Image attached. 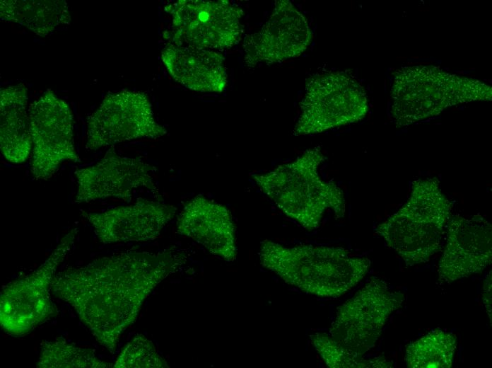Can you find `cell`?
Segmentation results:
<instances>
[{
  "mask_svg": "<svg viewBox=\"0 0 492 368\" xmlns=\"http://www.w3.org/2000/svg\"><path fill=\"white\" fill-rule=\"evenodd\" d=\"M186 263L185 253L173 248L104 256L56 273L52 292L114 354L121 334L136 320L145 299Z\"/></svg>",
  "mask_w": 492,
  "mask_h": 368,
  "instance_id": "6da1fadb",
  "label": "cell"
},
{
  "mask_svg": "<svg viewBox=\"0 0 492 368\" xmlns=\"http://www.w3.org/2000/svg\"><path fill=\"white\" fill-rule=\"evenodd\" d=\"M261 265L286 283L321 297H339L365 277L371 262L340 247L261 243Z\"/></svg>",
  "mask_w": 492,
  "mask_h": 368,
  "instance_id": "7a4b0ae2",
  "label": "cell"
},
{
  "mask_svg": "<svg viewBox=\"0 0 492 368\" xmlns=\"http://www.w3.org/2000/svg\"><path fill=\"white\" fill-rule=\"evenodd\" d=\"M323 160L320 146H315L293 161L252 177L286 216L311 231L319 226L327 209L336 219L344 217L346 211L342 190L320 176L318 168Z\"/></svg>",
  "mask_w": 492,
  "mask_h": 368,
  "instance_id": "3957f363",
  "label": "cell"
},
{
  "mask_svg": "<svg viewBox=\"0 0 492 368\" xmlns=\"http://www.w3.org/2000/svg\"><path fill=\"white\" fill-rule=\"evenodd\" d=\"M452 204L435 178L418 179L404 205L376 231L409 266L428 262L440 248Z\"/></svg>",
  "mask_w": 492,
  "mask_h": 368,
  "instance_id": "277c9868",
  "label": "cell"
},
{
  "mask_svg": "<svg viewBox=\"0 0 492 368\" xmlns=\"http://www.w3.org/2000/svg\"><path fill=\"white\" fill-rule=\"evenodd\" d=\"M391 98L392 115L396 126L401 127L453 105L491 100L492 89L475 79L452 74L432 65H418L396 73Z\"/></svg>",
  "mask_w": 492,
  "mask_h": 368,
  "instance_id": "5b68a950",
  "label": "cell"
},
{
  "mask_svg": "<svg viewBox=\"0 0 492 368\" xmlns=\"http://www.w3.org/2000/svg\"><path fill=\"white\" fill-rule=\"evenodd\" d=\"M78 229L62 238L46 260L27 276L5 285L0 294V325L13 336L25 335L58 314L50 291L58 266L71 249Z\"/></svg>",
  "mask_w": 492,
  "mask_h": 368,
  "instance_id": "8992f818",
  "label": "cell"
},
{
  "mask_svg": "<svg viewBox=\"0 0 492 368\" xmlns=\"http://www.w3.org/2000/svg\"><path fill=\"white\" fill-rule=\"evenodd\" d=\"M300 113L293 134L302 136L356 122L368 110L366 93L354 79L344 72L315 74L307 80L300 102Z\"/></svg>",
  "mask_w": 492,
  "mask_h": 368,
  "instance_id": "52a82bcc",
  "label": "cell"
},
{
  "mask_svg": "<svg viewBox=\"0 0 492 368\" xmlns=\"http://www.w3.org/2000/svg\"><path fill=\"white\" fill-rule=\"evenodd\" d=\"M404 300L383 280L373 277L351 299L339 306L330 336L351 352L363 355L373 348L392 314Z\"/></svg>",
  "mask_w": 492,
  "mask_h": 368,
  "instance_id": "ba28073f",
  "label": "cell"
},
{
  "mask_svg": "<svg viewBox=\"0 0 492 368\" xmlns=\"http://www.w3.org/2000/svg\"><path fill=\"white\" fill-rule=\"evenodd\" d=\"M166 134L155 118L147 95L124 89L107 93L88 117L86 149L96 151L125 141L156 139Z\"/></svg>",
  "mask_w": 492,
  "mask_h": 368,
  "instance_id": "9c48e42d",
  "label": "cell"
},
{
  "mask_svg": "<svg viewBox=\"0 0 492 368\" xmlns=\"http://www.w3.org/2000/svg\"><path fill=\"white\" fill-rule=\"evenodd\" d=\"M28 114L30 171L35 180L49 179L65 161L80 162L74 142V114L65 100L47 90L29 105Z\"/></svg>",
  "mask_w": 492,
  "mask_h": 368,
  "instance_id": "30bf717a",
  "label": "cell"
},
{
  "mask_svg": "<svg viewBox=\"0 0 492 368\" xmlns=\"http://www.w3.org/2000/svg\"><path fill=\"white\" fill-rule=\"evenodd\" d=\"M165 10L172 21V42L208 50H225L241 40L243 11L227 0H180Z\"/></svg>",
  "mask_w": 492,
  "mask_h": 368,
  "instance_id": "8fae6325",
  "label": "cell"
},
{
  "mask_svg": "<svg viewBox=\"0 0 492 368\" xmlns=\"http://www.w3.org/2000/svg\"><path fill=\"white\" fill-rule=\"evenodd\" d=\"M156 170L155 166L141 157L122 156L111 146L96 163L74 171L77 184L74 202L84 203L107 197L129 201L141 188L160 200L152 176Z\"/></svg>",
  "mask_w": 492,
  "mask_h": 368,
  "instance_id": "7c38bea8",
  "label": "cell"
},
{
  "mask_svg": "<svg viewBox=\"0 0 492 368\" xmlns=\"http://www.w3.org/2000/svg\"><path fill=\"white\" fill-rule=\"evenodd\" d=\"M312 35L306 18L288 0L276 1L268 21L244 40V61L249 67L274 64L300 56Z\"/></svg>",
  "mask_w": 492,
  "mask_h": 368,
  "instance_id": "4fadbf2b",
  "label": "cell"
},
{
  "mask_svg": "<svg viewBox=\"0 0 492 368\" xmlns=\"http://www.w3.org/2000/svg\"><path fill=\"white\" fill-rule=\"evenodd\" d=\"M177 207L160 201L139 198L132 205L102 212L81 209L98 239L105 243L145 242L157 238L173 219Z\"/></svg>",
  "mask_w": 492,
  "mask_h": 368,
  "instance_id": "5bb4252c",
  "label": "cell"
},
{
  "mask_svg": "<svg viewBox=\"0 0 492 368\" xmlns=\"http://www.w3.org/2000/svg\"><path fill=\"white\" fill-rule=\"evenodd\" d=\"M447 235L438 265L441 283H452L480 273L491 264L492 226L482 215L451 217Z\"/></svg>",
  "mask_w": 492,
  "mask_h": 368,
  "instance_id": "9a60e30c",
  "label": "cell"
},
{
  "mask_svg": "<svg viewBox=\"0 0 492 368\" xmlns=\"http://www.w3.org/2000/svg\"><path fill=\"white\" fill-rule=\"evenodd\" d=\"M176 224L178 234L202 245L211 254L228 262L235 260V226L226 206L197 195L185 203Z\"/></svg>",
  "mask_w": 492,
  "mask_h": 368,
  "instance_id": "2e32d148",
  "label": "cell"
},
{
  "mask_svg": "<svg viewBox=\"0 0 492 368\" xmlns=\"http://www.w3.org/2000/svg\"><path fill=\"white\" fill-rule=\"evenodd\" d=\"M161 59L171 77L200 92H222L228 79L224 57L215 51L168 43Z\"/></svg>",
  "mask_w": 492,
  "mask_h": 368,
  "instance_id": "e0dca14e",
  "label": "cell"
},
{
  "mask_svg": "<svg viewBox=\"0 0 492 368\" xmlns=\"http://www.w3.org/2000/svg\"><path fill=\"white\" fill-rule=\"evenodd\" d=\"M28 99V90L23 84L1 88L0 149L13 163L25 162L32 149Z\"/></svg>",
  "mask_w": 492,
  "mask_h": 368,
  "instance_id": "ac0fdd59",
  "label": "cell"
},
{
  "mask_svg": "<svg viewBox=\"0 0 492 368\" xmlns=\"http://www.w3.org/2000/svg\"><path fill=\"white\" fill-rule=\"evenodd\" d=\"M0 18L18 23L43 38L59 25L71 23L69 6L64 0H1Z\"/></svg>",
  "mask_w": 492,
  "mask_h": 368,
  "instance_id": "d6986e66",
  "label": "cell"
},
{
  "mask_svg": "<svg viewBox=\"0 0 492 368\" xmlns=\"http://www.w3.org/2000/svg\"><path fill=\"white\" fill-rule=\"evenodd\" d=\"M457 345L455 335L443 330L430 331L408 345L406 365L411 368H450Z\"/></svg>",
  "mask_w": 492,
  "mask_h": 368,
  "instance_id": "ffe728a7",
  "label": "cell"
},
{
  "mask_svg": "<svg viewBox=\"0 0 492 368\" xmlns=\"http://www.w3.org/2000/svg\"><path fill=\"white\" fill-rule=\"evenodd\" d=\"M38 368H111L114 364L100 360L95 351L77 347L63 338L42 342Z\"/></svg>",
  "mask_w": 492,
  "mask_h": 368,
  "instance_id": "44dd1931",
  "label": "cell"
},
{
  "mask_svg": "<svg viewBox=\"0 0 492 368\" xmlns=\"http://www.w3.org/2000/svg\"><path fill=\"white\" fill-rule=\"evenodd\" d=\"M312 344L326 365L331 368L393 367L384 357L365 359L344 347L329 334L315 333L310 335Z\"/></svg>",
  "mask_w": 492,
  "mask_h": 368,
  "instance_id": "7402d4cb",
  "label": "cell"
},
{
  "mask_svg": "<svg viewBox=\"0 0 492 368\" xmlns=\"http://www.w3.org/2000/svg\"><path fill=\"white\" fill-rule=\"evenodd\" d=\"M115 368H168V364L153 343L143 334L136 335L122 349Z\"/></svg>",
  "mask_w": 492,
  "mask_h": 368,
  "instance_id": "603a6c76",
  "label": "cell"
},
{
  "mask_svg": "<svg viewBox=\"0 0 492 368\" xmlns=\"http://www.w3.org/2000/svg\"><path fill=\"white\" fill-rule=\"evenodd\" d=\"M491 271L486 275L482 287V301L484 305L486 314L488 316L490 323L491 325L492 321V306H491V299H492V281H491Z\"/></svg>",
  "mask_w": 492,
  "mask_h": 368,
  "instance_id": "cb8c5ba5",
  "label": "cell"
}]
</instances>
